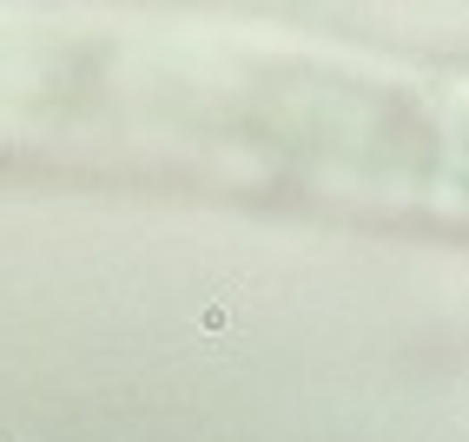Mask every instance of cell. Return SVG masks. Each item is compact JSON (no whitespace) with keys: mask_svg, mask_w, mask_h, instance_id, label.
Wrapping results in <instances>:
<instances>
[{"mask_svg":"<svg viewBox=\"0 0 469 442\" xmlns=\"http://www.w3.org/2000/svg\"><path fill=\"white\" fill-rule=\"evenodd\" d=\"M231 311H239L231 297H225V304H212V311H205V330H225V324H231Z\"/></svg>","mask_w":469,"mask_h":442,"instance_id":"cell-1","label":"cell"}]
</instances>
